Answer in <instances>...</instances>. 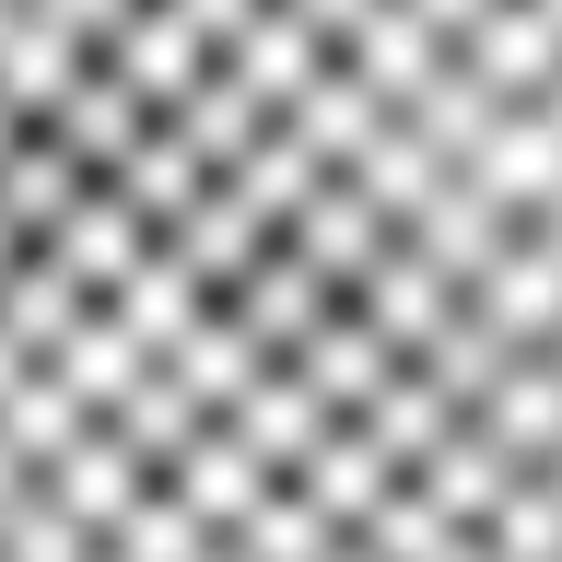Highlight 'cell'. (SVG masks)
<instances>
[{"instance_id":"6da1fadb","label":"cell","mask_w":562,"mask_h":562,"mask_svg":"<svg viewBox=\"0 0 562 562\" xmlns=\"http://www.w3.org/2000/svg\"><path fill=\"white\" fill-rule=\"evenodd\" d=\"M0 562H562V0H0Z\"/></svg>"}]
</instances>
